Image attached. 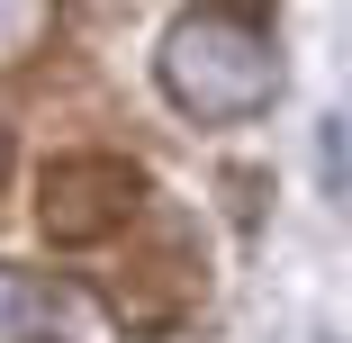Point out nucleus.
Segmentation results:
<instances>
[{"label":"nucleus","mask_w":352,"mask_h":343,"mask_svg":"<svg viewBox=\"0 0 352 343\" xmlns=\"http://www.w3.org/2000/svg\"><path fill=\"white\" fill-rule=\"evenodd\" d=\"M135 217H145V172H135L126 154H63V163H45V181H36V226H45L63 253L109 244V235H126Z\"/></svg>","instance_id":"obj_2"},{"label":"nucleus","mask_w":352,"mask_h":343,"mask_svg":"<svg viewBox=\"0 0 352 343\" xmlns=\"http://www.w3.org/2000/svg\"><path fill=\"white\" fill-rule=\"evenodd\" d=\"M54 325H63V289L19 271V262H0V343H45Z\"/></svg>","instance_id":"obj_4"},{"label":"nucleus","mask_w":352,"mask_h":343,"mask_svg":"<svg viewBox=\"0 0 352 343\" xmlns=\"http://www.w3.org/2000/svg\"><path fill=\"white\" fill-rule=\"evenodd\" d=\"M45 36H54V0H0V73L36 63Z\"/></svg>","instance_id":"obj_5"},{"label":"nucleus","mask_w":352,"mask_h":343,"mask_svg":"<svg viewBox=\"0 0 352 343\" xmlns=\"http://www.w3.org/2000/svg\"><path fill=\"white\" fill-rule=\"evenodd\" d=\"M154 63H163L172 109L199 118V126H244V118H262L280 100V82H289L280 73V27L253 10V0H199V10H181Z\"/></svg>","instance_id":"obj_1"},{"label":"nucleus","mask_w":352,"mask_h":343,"mask_svg":"<svg viewBox=\"0 0 352 343\" xmlns=\"http://www.w3.org/2000/svg\"><path fill=\"white\" fill-rule=\"evenodd\" d=\"M199 289H208V262H199V235H190V226H163V244L135 253V271L109 280V298H118L126 325H172Z\"/></svg>","instance_id":"obj_3"},{"label":"nucleus","mask_w":352,"mask_h":343,"mask_svg":"<svg viewBox=\"0 0 352 343\" xmlns=\"http://www.w3.org/2000/svg\"><path fill=\"white\" fill-rule=\"evenodd\" d=\"M0 163H10V135H0Z\"/></svg>","instance_id":"obj_7"},{"label":"nucleus","mask_w":352,"mask_h":343,"mask_svg":"<svg viewBox=\"0 0 352 343\" xmlns=\"http://www.w3.org/2000/svg\"><path fill=\"white\" fill-rule=\"evenodd\" d=\"M316 172H325V190H334V199H352V100L316 126Z\"/></svg>","instance_id":"obj_6"}]
</instances>
